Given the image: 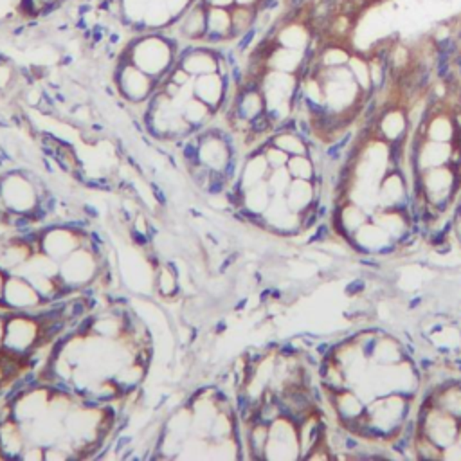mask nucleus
Masks as SVG:
<instances>
[{
	"label": "nucleus",
	"mask_w": 461,
	"mask_h": 461,
	"mask_svg": "<svg viewBox=\"0 0 461 461\" xmlns=\"http://www.w3.org/2000/svg\"><path fill=\"white\" fill-rule=\"evenodd\" d=\"M177 49L179 47L170 42L162 31H152L145 35H135L123 51L128 54L132 63L155 78L159 88L168 80L170 71L177 65Z\"/></svg>",
	"instance_id": "f257e3e1"
},
{
	"label": "nucleus",
	"mask_w": 461,
	"mask_h": 461,
	"mask_svg": "<svg viewBox=\"0 0 461 461\" xmlns=\"http://www.w3.org/2000/svg\"><path fill=\"white\" fill-rule=\"evenodd\" d=\"M461 190V172L452 164L425 170L416 175L415 191L425 199L429 211H443L456 200Z\"/></svg>",
	"instance_id": "f03ea898"
},
{
	"label": "nucleus",
	"mask_w": 461,
	"mask_h": 461,
	"mask_svg": "<svg viewBox=\"0 0 461 461\" xmlns=\"http://www.w3.org/2000/svg\"><path fill=\"white\" fill-rule=\"evenodd\" d=\"M457 425H460V420L456 416L436 408L429 400L420 405L418 416H416V431L425 435L442 449L456 442Z\"/></svg>",
	"instance_id": "7ed1b4c3"
},
{
	"label": "nucleus",
	"mask_w": 461,
	"mask_h": 461,
	"mask_svg": "<svg viewBox=\"0 0 461 461\" xmlns=\"http://www.w3.org/2000/svg\"><path fill=\"white\" fill-rule=\"evenodd\" d=\"M115 87L123 100L132 105L146 103L157 90V81L145 71H141L138 65L128 60H119L115 67Z\"/></svg>",
	"instance_id": "20e7f679"
},
{
	"label": "nucleus",
	"mask_w": 461,
	"mask_h": 461,
	"mask_svg": "<svg viewBox=\"0 0 461 461\" xmlns=\"http://www.w3.org/2000/svg\"><path fill=\"white\" fill-rule=\"evenodd\" d=\"M269 443L265 450V460H298L301 457L299 449L298 423L289 416H279L269 425Z\"/></svg>",
	"instance_id": "39448f33"
},
{
	"label": "nucleus",
	"mask_w": 461,
	"mask_h": 461,
	"mask_svg": "<svg viewBox=\"0 0 461 461\" xmlns=\"http://www.w3.org/2000/svg\"><path fill=\"white\" fill-rule=\"evenodd\" d=\"M0 193L9 211L31 213L38 204V190L22 173H6L0 179Z\"/></svg>",
	"instance_id": "423d86ee"
},
{
	"label": "nucleus",
	"mask_w": 461,
	"mask_h": 461,
	"mask_svg": "<svg viewBox=\"0 0 461 461\" xmlns=\"http://www.w3.org/2000/svg\"><path fill=\"white\" fill-rule=\"evenodd\" d=\"M324 393H326L328 402L332 405L337 420L343 423L346 432L357 431L362 418L366 415V400L353 388H344L339 389V391H328V389H324Z\"/></svg>",
	"instance_id": "0eeeda50"
},
{
	"label": "nucleus",
	"mask_w": 461,
	"mask_h": 461,
	"mask_svg": "<svg viewBox=\"0 0 461 461\" xmlns=\"http://www.w3.org/2000/svg\"><path fill=\"white\" fill-rule=\"evenodd\" d=\"M95 276V254L88 247H80L60 261V279L71 289L87 285Z\"/></svg>",
	"instance_id": "6e6552de"
},
{
	"label": "nucleus",
	"mask_w": 461,
	"mask_h": 461,
	"mask_svg": "<svg viewBox=\"0 0 461 461\" xmlns=\"http://www.w3.org/2000/svg\"><path fill=\"white\" fill-rule=\"evenodd\" d=\"M418 138L438 143H457L460 139V121L454 112L445 107L429 108L425 119L420 123Z\"/></svg>",
	"instance_id": "1a4fd4ad"
},
{
	"label": "nucleus",
	"mask_w": 461,
	"mask_h": 461,
	"mask_svg": "<svg viewBox=\"0 0 461 461\" xmlns=\"http://www.w3.org/2000/svg\"><path fill=\"white\" fill-rule=\"evenodd\" d=\"M409 128H411V121H409L408 108L400 103H393L385 105L384 110L377 115L373 134L389 145H398L405 141Z\"/></svg>",
	"instance_id": "9d476101"
},
{
	"label": "nucleus",
	"mask_w": 461,
	"mask_h": 461,
	"mask_svg": "<svg viewBox=\"0 0 461 461\" xmlns=\"http://www.w3.org/2000/svg\"><path fill=\"white\" fill-rule=\"evenodd\" d=\"M83 231H74L65 225L42 231V252L56 261H63L76 249L83 247Z\"/></svg>",
	"instance_id": "9b49d317"
},
{
	"label": "nucleus",
	"mask_w": 461,
	"mask_h": 461,
	"mask_svg": "<svg viewBox=\"0 0 461 461\" xmlns=\"http://www.w3.org/2000/svg\"><path fill=\"white\" fill-rule=\"evenodd\" d=\"M452 152L454 143H438L418 138V141L413 146V166H415L416 173L445 166V164H450Z\"/></svg>",
	"instance_id": "f8f14e48"
},
{
	"label": "nucleus",
	"mask_w": 461,
	"mask_h": 461,
	"mask_svg": "<svg viewBox=\"0 0 461 461\" xmlns=\"http://www.w3.org/2000/svg\"><path fill=\"white\" fill-rule=\"evenodd\" d=\"M350 245L353 249H357L358 252L364 254H388L393 249H397L398 244L385 233L384 229L378 224H375L373 220H368L366 224L358 229L357 233L351 237Z\"/></svg>",
	"instance_id": "ddd939ff"
},
{
	"label": "nucleus",
	"mask_w": 461,
	"mask_h": 461,
	"mask_svg": "<svg viewBox=\"0 0 461 461\" xmlns=\"http://www.w3.org/2000/svg\"><path fill=\"white\" fill-rule=\"evenodd\" d=\"M263 218H265V229L272 233L296 234L303 231L301 214L290 209L285 197H272Z\"/></svg>",
	"instance_id": "4468645a"
},
{
	"label": "nucleus",
	"mask_w": 461,
	"mask_h": 461,
	"mask_svg": "<svg viewBox=\"0 0 461 461\" xmlns=\"http://www.w3.org/2000/svg\"><path fill=\"white\" fill-rule=\"evenodd\" d=\"M38 290L22 276L9 274L4 290V305L15 312H31L42 303Z\"/></svg>",
	"instance_id": "2eb2a0df"
},
{
	"label": "nucleus",
	"mask_w": 461,
	"mask_h": 461,
	"mask_svg": "<svg viewBox=\"0 0 461 461\" xmlns=\"http://www.w3.org/2000/svg\"><path fill=\"white\" fill-rule=\"evenodd\" d=\"M408 180L400 170H389L382 177L377 191L378 207H393V209H405L408 206Z\"/></svg>",
	"instance_id": "dca6fc26"
},
{
	"label": "nucleus",
	"mask_w": 461,
	"mask_h": 461,
	"mask_svg": "<svg viewBox=\"0 0 461 461\" xmlns=\"http://www.w3.org/2000/svg\"><path fill=\"white\" fill-rule=\"evenodd\" d=\"M370 213L358 204L351 202V200H344V202H339L336 207V213H333L332 227L344 242L350 244L351 237L357 233L362 225L370 220Z\"/></svg>",
	"instance_id": "f3484780"
},
{
	"label": "nucleus",
	"mask_w": 461,
	"mask_h": 461,
	"mask_svg": "<svg viewBox=\"0 0 461 461\" xmlns=\"http://www.w3.org/2000/svg\"><path fill=\"white\" fill-rule=\"evenodd\" d=\"M172 26L182 36L184 42H202L207 27V6L202 0H197L191 8L173 20Z\"/></svg>",
	"instance_id": "a211bd4d"
},
{
	"label": "nucleus",
	"mask_w": 461,
	"mask_h": 461,
	"mask_svg": "<svg viewBox=\"0 0 461 461\" xmlns=\"http://www.w3.org/2000/svg\"><path fill=\"white\" fill-rule=\"evenodd\" d=\"M231 40H234L233 22H231V9L207 6L206 36H204L200 43L217 49V47H224L225 43L231 42Z\"/></svg>",
	"instance_id": "6ab92c4d"
},
{
	"label": "nucleus",
	"mask_w": 461,
	"mask_h": 461,
	"mask_svg": "<svg viewBox=\"0 0 461 461\" xmlns=\"http://www.w3.org/2000/svg\"><path fill=\"white\" fill-rule=\"evenodd\" d=\"M265 67L271 71H279V73L303 76V74L310 73V56L309 53L286 49V47L276 46L274 42L267 60H265Z\"/></svg>",
	"instance_id": "aec40b11"
},
{
	"label": "nucleus",
	"mask_w": 461,
	"mask_h": 461,
	"mask_svg": "<svg viewBox=\"0 0 461 461\" xmlns=\"http://www.w3.org/2000/svg\"><path fill=\"white\" fill-rule=\"evenodd\" d=\"M371 220L380 225L385 233L397 242L398 245L404 244L411 237V217L408 209H393V207H377L371 213Z\"/></svg>",
	"instance_id": "412c9836"
},
{
	"label": "nucleus",
	"mask_w": 461,
	"mask_h": 461,
	"mask_svg": "<svg viewBox=\"0 0 461 461\" xmlns=\"http://www.w3.org/2000/svg\"><path fill=\"white\" fill-rule=\"evenodd\" d=\"M317 197H319V187H317L316 180L292 179L285 193V200L289 207L299 214L316 206Z\"/></svg>",
	"instance_id": "4be33fe9"
},
{
	"label": "nucleus",
	"mask_w": 461,
	"mask_h": 461,
	"mask_svg": "<svg viewBox=\"0 0 461 461\" xmlns=\"http://www.w3.org/2000/svg\"><path fill=\"white\" fill-rule=\"evenodd\" d=\"M269 173H271V166H269L267 159H265V155L261 153V150L258 148L245 159L244 166H242L240 170V175H238V179L234 180V182L245 191L249 190V187L256 186V184L265 182Z\"/></svg>",
	"instance_id": "5701e85b"
},
{
	"label": "nucleus",
	"mask_w": 461,
	"mask_h": 461,
	"mask_svg": "<svg viewBox=\"0 0 461 461\" xmlns=\"http://www.w3.org/2000/svg\"><path fill=\"white\" fill-rule=\"evenodd\" d=\"M425 400H429L436 408L443 409L445 413L461 420V382H443L442 385H438V388H435L429 393V397Z\"/></svg>",
	"instance_id": "b1692460"
},
{
	"label": "nucleus",
	"mask_w": 461,
	"mask_h": 461,
	"mask_svg": "<svg viewBox=\"0 0 461 461\" xmlns=\"http://www.w3.org/2000/svg\"><path fill=\"white\" fill-rule=\"evenodd\" d=\"M405 358L404 346L397 339L388 336H378L370 351V362L378 366H393Z\"/></svg>",
	"instance_id": "393cba45"
},
{
	"label": "nucleus",
	"mask_w": 461,
	"mask_h": 461,
	"mask_svg": "<svg viewBox=\"0 0 461 461\" xmlns=\"http://www.w3.org/2000/svg\"><path fill=\"white\" fill-rule=\"evenodd\" d=\"M269 141L272 145H276L278 148H281L283 152L292 155H305L309 153V145L310 143L299 134L296 128H290V126H279L271 134Z\"/></svg>",
	"instance_id": "a878e982"
},
{
	"label": "nucleus",
	"mask_w": 461,
	"mask_h": 461,
	"mask_svg": "<svg viewBox=\"0 0 461 461\" xmlns=\"http://www.w3.org/2000/svg\"><path fill=\"white\" fill-rule=\"evenodd\" d=\"M348 69H350L351 76H353L355 83L358 85L362 92L366 95L373 94V85H371V74H370V60H368L366 53H358L353 51L348 60Z\"/></svg>",
	"instance_id": "bb28decb"
},
{
	"label": "nucleus",
	"mask_w": 461,
	"mask_h": 461,
	"mask_svg": "<svg viewBox=\"0 0 461 461\" xmlns=\"http://www.w3.org/2000/svg\"><path fill=\"white\" fill-rule=\"evenodd\" d=\"M173 20H175V16L170 11L166 0H150L145 13V24L150 33L166 29V27L172 26Z\"/></svg>",
	"instance_id": "cd10ccee"
},
{
	"label": "nucleus",
	"mask_w": 461,
	"mask_h": 461,
	"mask_svg": "<svg viewBox=\"0 0 461 461\" xmlns=\"http://www.w3.org/2000/svg\"><path fill=\"white\" fill-rule=\"evenodd\" d=\"M272 200V193L269 190L267 182H259L256 186L249 187L244 191V200H242V207L254 214H263L267 211L269 204Z\"/></svg>",
	"instance_id": "c85d7f7f"
},
{
	"label": "nucleus",
	"mask_w": 461,
	"mask_h": 461,
	"mask_svg": "<svg viewBox=\"0 0 461 461\" xmlns=\"http://www.w3.org/2000/svg\"><path fill=\"white\" fill-rule=\"evenodd\" d=\"M182 115H184V119L187 121V125H190L191 128L197 132V130H200L202 126H206L207 123L211 121V118L214 115V112L211 110L206 103H202V101L197 100V98L193 95V98H190V100L184 103Z\"/></svg>",
	"instance_id": "c756f323"
},
{
	"label": "nucleus",
	"mask_w": 461,
	"mask_h": 461,
	"mask_svg": "<svg viewBox=\"0 0 461 461\" xmlns=\"http://www.w3.org/2000/svg\"><path fill=\"white\" fill-rule=\"evenodd\" d=\"M256 20H258V9L251 8V6H240L234 4L231 8V22H233V36L234 40L245 35L247 31L256 27Z\"/></svg>",
	"instance_id": "7c9ffc66"
},
{
	"label": "nucleus",
	"mask_w": 461,
	"mask_h": 461,
	"mask_svg": "<svg viewBox=\"0 0 461 461\" xmlns=\"http://www.w3.org/2000/svg\"><path fill=\"white\" fill-rule=\"evenodd\" d=\"M286 170H289L292 179L299 180H316L317 179V166L309 153L305 155H292L286 162Z\"/></svg>",
	"instance_id": "2f4dec72"
},
{
	"label": "nucleus",
	"mask_w": 461,
	"mask_h": 461,
	"mask_svg": "<svg viewBox=\"0 0 461 461\" xmlns=\"http://www.w3.org/2000/svg\"><path fill=\"white\" fill-rule=\"evenodd\" d=\"M148 2L150 0H121V19H119V22L126 29H130L132 24L145 20Z\"/></svg>",
	"instance_id": "473e14b6"
},
{
	"label": "nucleus",
	"mask_w": 461,
	"mask_h": 461,
	"mask_svg": "<svg viewBox=\"0 0 461 461\" xmlns=\"http://www.w3.org/2000/svg\"><path fill=\"white\" fill-rule=\"evenodd\" d=\"M413 450H415V456L418 460H442V447H438L432 440H429L418 431H416L415 440H413Z\"/></svg>",
	"instance_id": "72a5a7b5"
},
{
	"label": "nucleus",
	"mask_w": 461,
	"mask_h": 461,
	"mask_svg": "<svg viewBox=\"0 0 461 461\" xmlns=\"http://www.w3.org/2000/svg\"><path fill=\"white\" fill-rule=\"evenodd\" d=\"M265 182H267L272 197H285L286 190H289L290 182H292V177H290L289 170H286V166H285V168L271 170V173H269V177Z\"/></svg>",
	"instance_id": "f704fd0d"
},
{
	"label": "nucleus",
	"mask_w": 461,
	"mask_h": 461,
	"mask_svg": "<svg viewBox=\"0 0 461 461\" xmlns=\"http://www.w3.org/2000/svg\"><path fill=\"white\" fill-rule=\"evenodd\" d=\"M157 289L162 294L164 298H172L175 296L179 286H177V274L172 267L162 265L159 269V276H157Z\"/></svg>",
	"instance_id": "c9c22d12"
},
{
	"label": "nucleus",
	"mask_w": 461,
	"mask_h": 461,
	"mask_svg": "<svg viewBox=\"0 0 461 461\" xmlns=\"http://www.w3.org/2000/svg\"><path fill=\"white\" fill-rule=\"evenodd\" d=\"M259 150H261V153L265 155V159H267L271 170L285 168L286 162H289V159H290L289 153L283 152V150L278 148L276 145H272L269 139H267V143H263V145L259 146Z\"/></svg>",
	"instance_id": "e433bc0d"
},
{
	"label": "nucleus",
	"mask_w": 461,
	"mask_h": 461,
	"mask_svg": "<svg viewBox=\"0 0 461 461\" xmlns=\"http://www.w3.org/2000/svg\"><path fill=\"white\" fill-rule=\"evenodd\" d=\"M197 0H166V4H168L170 11L173 13V16H180L184 11H186L187 8H191V6L195 4Z\"/></svg>",
	"instance_id": "4c0bfd02"
},
{
	"label": "nucleus",
	"mask_w": 461,
	"mask_h": 461,
	"mask_svg": "<svg viewBox=\"0 0 461 461\" xmlns=\"http://www.w3.org/2000/svg\"><path fill=\"white\" fill-rule=\"evenodd\" d=\"M442 460L447 461H461V447L456 442L442 449Z\"/></svg>",
	"instance_id": "58836bf2"
},
{
	"label": "nucleus",
	"mask_w": 461,
	"mask_h": 461,
	"mask_svg": "<svg viewBox=\"0 0 461 461\" xmlns=\"http://www.w3.org/2000/svg\"><path fill=\"white\" fill-rule=\"evenodd\" d=\"M206 6H213V8H233L237 2L234 0H202Z\"/></svg>",
	"instance_id": "ea45409f"
},
{
	"label": "nucleus",
	"mask_w": 461,
	"mask_h": 461,
	"mask_svg": "<svg viewBox=\"0 0 461 461\" xmlns=\"http://www.w3.org/2000/svg\"><path fill=\"white\" fill-rule=\"evenodd\" d=\"M452 231H454V234L457 237V240L461 242V204H460V207H457L456 214H454V218H452Z\"/></svg>",
	"instance_id": "a19ab883"
},
{
	"label": "nucleus",
	"mask_w": 461,
	"mask_h": 461,
	"mask_svg": "<svg viewBox=\"0 0 461 461\" xmlns=\"http://www.w3.org/2000/svg\"><path fill=\"white\" fill-rule=\"evenodd\" d=\"M15 402H20V404L29 405V408H31V404H27V400H26V397H24V395L20 398H16ZM22 416H24V418H20V420H22V422H24V420H33V418H36V416H38V409H33V411H31L29 415H22ZM20 420H19V423H20Z\"/></svg>",
	"instance_id": "79ce46f5"
},
{
	"label": "nucleus",
	"mask_w": 461,
	"mask_h": 461,
	"mask_svg": "<svg viewBox=\"0 0 461 461\" xmlns=\"http://www.w3.org/2000/svg\"><path fill=\"white\" fill-rule=\"evenodd\" d=\"M234 2L240 6H251V8H258V4L261 2V0H234Z\"/></svg>",
	"instance_id": "37998d69"
},
{
	"label": "nucleus",
	"mask_w": 461,
	"mask_h": 461,
	"mask_svg": "<svg viewBox=\"0 0 461 461\" xmlns=\"http://www.w3.org/2000/svg\"><path fill=\"white\" fill-rule=\"evenodd\" d=\"M456 443L461 447V420H460V425H457V432H456Z\"/></svg>",
	"instance_id": "c03bdc74"
}]
</instances>
